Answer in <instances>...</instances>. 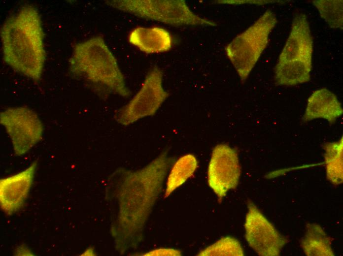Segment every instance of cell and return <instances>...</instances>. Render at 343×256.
<instances>
[{"mask_svg":"<svg viewBox=\"0 0 343 256\" xmlns=\"http://www.w3.org/2000/svg\"><path fill=\"white\" fill-rule=\"evenodd\" d=\"M129 42L146 54L169 51L172 46V37L166 29L160 27H138L131 31Z\"/></svg>","mask_w":343,"mask_h":256,"instance_id":"7c38bea8","label":"cell"},{"mask_svg":"<svg viewBox=\"0 0 343 256\" xmlns=\"http://www.w3.org/2000/svg\"><path fill=\"white\" fill-rule=\"evenodd\" d=\"M69 64L73 75L99 96L131 95L117 60L103 37L96 36L76 44Z\"/></svg>","mask_w":343,"mask_h":256,"instance_id":"7a4b0ae2","label":"cell"},{"mask_svg":"<svg viewBox=\"0 0 343 256\" xmlns=\"http://www.w3.org/2000/svg\"><path fill=\"white\" fill-rule=\"evenodd\" d=\"M311 64L295 60L277 63L274 68V80L278 85L295 86L310 80Z\"/></svg>","mask_w":343,"mask_h":256,"instance_id":"4fadbf2b","label":"cell"},{"mask_svg":"<svg viewBox=\"0 0 343 256\" xmlns=\"http://www.w3.org/2000/svg\"><path fill=\"white\" fill-rule=\"evenodd\" d=\"M312 3L330 27L343 29L342 0H317L313 1Z\"/></svg>","mask_w":343,"mask_h":256,"instance_id":"2e32d148","label":"cell"},{"mask_svg":"<svg viewBox=\"0 0 343 256\" xmlns=\"http://www.w3.org/2000/svg\"><path fill=\"white\" fill-rule=\"evenodd\" d=\"M343 113L341 104L337 96L328 89L322 88L314 91L309 98L303 119L307 122L323 118L333 124Z\"/></svg>","mask_w":343,"mask_h":256,"instance_id":"8fae6325","label":"cell"},{"mask_svg":"<svg viewBox=\"0 0 343 256\" xmlns=\"http://www.w3.org/2000/svg\"><path fill=\"white\" fill-rule=\"evenodd\" d=\"M198 165L197 159L192 154H186L179 158L173 164L169 174L165 197L170 195L193 176Z\"/></svg>","mask_w":343,"mask_h":256,"instance_id":"5bb4252c","label":"cell"},{"mask_svg":"<svg viewBox=\"0 0 343 256\" xmlns=\"http://www.w3.org/2000/svg\"><path fill=\"white\" fill-rule=\"evenodd\" d=\"M37 161L23 171L0 180V204L11 215L22 207L28 196L37 166Z\"/></svg>","mask_w":343,"mask_h":256,"instance_id":"9c48e42d","label":"cell"},{"mask_svg":"<svg viewBox=\"0 0 343 256\" xmlns=\"http://www.w3.org/2000/svg\"><path fill=\"white\" fill-rule=\"evenodd\" d=\"M248 207L245 229L248 244L259 255H277L284 239L253 203Z\"/></svg>","mask_w":343,"mask_h":256,"instance_id":"ba28073f","label":"cell"},{"mask_svg":"<svg viewBox=\"0 0 343 256\" xmlns=\"http://www.w3.org/2000/svg\"><path fill=\"white\" fill-rule=\"evenodd\" d=\"M163 75L162 70L158 67L149 71L137 94L115 111L113 117L118 124L128 126L156 113L169 96L163 87Z\"/></svg>","mask_w":343,"mask_h":256,"instance_id":"5b68a950","label":"cell"},{"mask_svg":"<svg viewBox=\"0 0 343 256\" xmlns=\"http://www.w3.org/2000/svg\"><path fill=\"white\" fill-rule=\"evenodd\" d=\"M313 231L309 230L303 241V247L309 255H331V252L328 238L322 229L317 226L313 227Z\"/></svg>","mask_w":343,"mask_h":256,"instance_id":"ac0fdd59","label":"cell"},{"mask_svg":"<svg viewBox=\"0 0 343 256\" xmlns=\"http://www.w3.org/2000/svg\"><path fill=\"white\" fill-rule=\"evenodd\" d=\"M275 14L268 9L251 26L237 36L225 48L228 59L241 82L248 78L264 50L275 27Z\"/></svg>","mask_w":343,"mask_h":256,"instance_id":"3957f363","label":"cell"},{"mask_svg":"<svg viewBox=\"0 0 343 256\" xmlns=\"http://www.w3.org/2000/svg\"><path fill=\"white\" fill-rule=\"evenodd\" d=\"M239 242L231 237H224L201 251L198 256H243Z\"/></svg>","mask_w":343,"mask_h":256,"instance_id":"e0dca14e","label":"cell"},{"mask_svg":"<svg viewBox=\"0 0 343 256\" xmlns=\"http://www.w3.org/2000/svg\"><path fill=\"white\" fill-rule=\"evenodd\" d=\"M240 175L237 151L225 144L216 145L212 151L208 166L207 182L220 201L229 190L236 188Z\"/></svg>","mask_w":343,"mask_h":256,"instance_id":"52a82bcc","label":"cell"},{"mask_svg":"<svg viewBox=\"0 0 343 256\" xmlns=\"http://www.w3.org/2000/svg\"><path fill=\"white\" fill-rule=\"evenodd\" d=\"M4 61L31 79H40L45 61L43 32L37 9L23 6L7 18L0 30Z\"/></svg>","mask_w":343,"mask_h":256,"instance_id":"6da1fadb","label":"cell"},{"mask_svg":"<svg viewBox=\"0 0 343 256\" xmlns=\"http://www.w3.org/2000/svg\"><path fill=\"white\" fill-rule=\"evenodd\" d=\"M0 124L9 135L16 156L27 153L42 138L43 127L36 113L26 107L1 112Z\"/></svg>","mask_w":343,"mask_h":256,"instance_id":"8992f818","label":"cell"},{"mask_svg":"<svg viewBox=\"0 0 343 256\" xmlns=\"http://www.w3.org/2000/svg\"><path fill=\"white\" fill-rule=\"evenodd\" d=\"M312 53L313 39L307 16L297 14L293 19L289 35L277 63L299 60L311 64Z\"/></svg>","mask_w":343,"mask_h":256,"instance_id":"30bf717a","label":"cell"},{"mask_svg":"<svg viewBox=\"0 0 343 256\" xmlns=\"http://www.w3.org/2000/svg\"><path fill=\"white\" fill-rule=\"evenodd\" d=\"M105 3L137 17L174 26H216L192 12L183 0H112Z\"/></svg>","mask_w":343,"mask_h":256,"instance_id":"277c9868","label":"cell"},{"mask_svg":"<svg viewBox=\"0 0 343 256\" xmlns=\"http://www.w3.org/2000/svg\"><path fill=\"white\" fill-rule=\"evenodd\" d=\"M343 143L342 137L338 141L324 145L327 177L335 184L343 181Z\"/></svg>","mask_w":343,"mask_h":256,"instance_id":"9a60e30c","label":"cell"},{"mask_svg":"<svg viewBox=\"0 0 343 256\" xmlns=\"http://www.w3.org/2000/svg\"><path fill=\"white\" fill-rule=\"evenodd\" d=\"M181 252L172 249H159L150 251L144 256H180Z\"/></svg>","mask_w":343,"mask_h":256,"instance_id":"d6986e66","label":"cell"}]
</instances>
